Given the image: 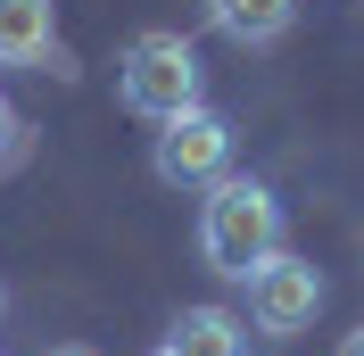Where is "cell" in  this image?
<instances>
[{
    "label": "cell",
    "instance_id": "1",
    "mask_svg": "<svg viewBox=\"0 0 364 356\" xmlns=\"http://www.w3.org/2000/svg\"><path fill=\"white\" fill-rule=\"evenodd\" d=\"M282 232H290V216H282V199H273L257 174L207 182V199H199V257H207V273L249 282L273 248H282Z\"/></svg>",
    "mask_w": 364,
    "mask_h": 356
},
{
    "label": "cell",
    "instance_id": "2",
    "mask_svg": "<svg viewBox=\"0 0 364 356\" xmlns=\"http://www.w3.org/2000/svg\"><path fill=\"white\" fill-rule=\"evenodd\" d=\"M116 100L133 116H149V125L199 108V50H191V33H166V25L133 33L124 58H116Z\"/></svg>",
    "mask_w": 364,
    "mask_h": 356
},
{
    "label": "cell",
    "instance_id": "3",
    "mask_svg": "<svg viewBox=\"0 0 364 356\" xmlns=\"http://www.w3.org/2000/svg\"><path fill=\"white\" fill-rule=\"evenodd\" d=\"M149 174L166 182V191H207V182L232 174V116L224 108H182L158 125V150H149Z\"/></svg>",
    "mask_w": 364,
    "mask_h": 356
},
{
    "label": "cell",
    "instance_id": "4",
    "mask_svg": "<svg viewBox=\"0 0 364 356\" xmlns=\"http://www.w3.org/2000/svg\"><path fill=\"white\" fill-rule=\"evenodd\" d=\"M315 315H323V273H315V257L273 248L265 266L249 273V323H257V332H273V340H298Z\"/></svg>",
    "mask_w": 364,
    "mask_h": 356
},
{
    "label": "cell",
    "instance_id": "5",
    "mask_svg": "<svg viewBox=\"0 0 364 356\" xmlns=\"http://www.w3.org/2000/svg\"><path fill=\"white\" fill-rule=\"evenodd\" d=\"M0 67H58L67 75V50H58V9L50 0H0Z\"/></svg>",
    "mask_w": 364,
    "mask_h": 356
},
{
    "label": "cell",
    "instance_id": "6",
    "mask_svg": "<svg viewBox=\"0 0 364 356\" xmlns=\"http://www.w3.org/2000/svg\"><path fill=\"white\" fill-rule=\"evenodd\" d=\"M166 348L174 356H249V315L240 307H182L174 323H166Z\"/></svg>",
    "mask_w": 364,
    "mask_h": 356
},
{
    "label": "cell",
    "instance_id": "7",
    "mask_svg": "<svg viewBox=\"0 0 364 356\" xmlns=\"http://www.w3.org/2000/svg\"><path fill=\"white\" fill-rule=\"evenodd\" d=\"M290 17H298V0H207V25H215L224 42H240V50L282 42V33H290Z\"/></svg>",
    "mask_w": 364,
    "mask_h": 356
},
{
    "label": "cell",
    "instance_id": "8",
    "mask_svg": "<svg viewBox=\"0 0 364 356\" xmlns=\"http://www.w3.org/2000/svg\"><path fill=\"white\" fill-rule=\"evenodd\" d=\"M331 356H364V323H356V332H348V340H340Z\"/></svg>",
    "mask_w": 364,
    "mask_h": 356
},
{
    "label": "cell",
    "instance_id": "9",
    "mask_svg": "<svg viewBox=\"0 0 364 356\" xmlns=\"http://www.w3.org/2000/svg\"><path fill=\"white\" fill-rule=\"evenodd\" d=\"M0 141H17V108H9V100H0Z\"/></svg>",
    "mask_w": 364,
    "mask_h": 356
},
{
    "label": "cell",
    "instance_id": "10",
    "mask_svg": "<svg viewBox=\"0 0 364 356\" xmlns=\"http://www.w3.org/2000/svg\"><path fill=\"white\" fill-rule=\"evenodd\" d=\"M42 356H100V348H83V340H67V348H42Z\"/></svg>",
    "mask_w": 364,
    "mask_h": 356
},
{
    "label": "cell",
    "instance_id": "11",
    "mask_svg": "<svg viewBox=\"0 0 364 356\" xmlns=\"http://www.w3.org/2000/svg\"><path fill=\"white\" fill-rule=\"evenodd\" d=\"M149 356H174V348H149Z\"/></svg>",
    "mask_w": 364,
    "mask_h": 356
},
{
    "label": "cell",
    "instance_id": "12",
    "mask_svg": "<svg viewBox=\"0 0 364 356\" xmlns=\"http://www.w3.org/2000/svg\"><path fill=\"white\" fill-rule=\"evenodd\" d=\"M0 307H9V290H0Z\"/></svg>",
    "mask_w": 364,
    "mask_h": 356
}]
</instances>
